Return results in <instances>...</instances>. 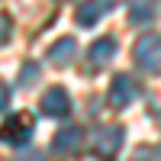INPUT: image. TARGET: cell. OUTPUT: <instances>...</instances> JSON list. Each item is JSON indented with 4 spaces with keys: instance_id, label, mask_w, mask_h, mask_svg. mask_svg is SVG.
<instances>
[{
    "instance_id": "obj_1",
    "label": "cell",
    "mask_w": 161,
    "mask_h": 161,
    "mask_svg": "<svg viewBox=\"0 0 161 161\" xmlns=\"http://www.w3.org/2000/svg\"><path fill=\"white\" fill-rule=\"evenodd\" d=\"M132 58H136L145 71L161 74V36H155V32L142 36L136 42V48H132Z\"/></svg>"
},
{
    "instance_id": "obj_2",
    "label": "cell",
    "mask_w": 161,
    "mask_h": 161,
    "mask_svg": "<svg viewBox=\"0 0 161 161\" xmlns=\"http://www.w3.org/2000/svg\"><path fill=\"white\" fill-rule=\"evenodd\" d=\"M32 129H36V119L29 113H16L0 126V139L10 142V145H26L32 139Z\"/></svg>"
},
{
    "instance_id": "obj_3",
    "label": "cell",
    "mask_w": 161,
    "mask_h": 161,
    "mask_svg": "<svg viewBox=\"0 0 161 161\" xmlns=\"http://www.w3.org/2000/svg\"><path fill=\"white\" fill-rule=\"evenodd\" d=\"M136 97H139V84L129 74H116L110 80V106L113 110H126Z\"/></svg>"
},
{
    "instance_id": "obj_4",
    "label": "cell",
    "mask_w": 161,
    "mask_h": 161,
    "mask_svg": "<svg viewBox=\"0 0 161 161\" xmlns=\"http://www.w3.org/2000/svg\"><path fill=\"white\" fill-rule=\"evenodd\" d=\"M39 106H42L45 116L61 119V116L71 113V97H68V90H64V87H48V90L42 93V100H39Z\"/></svg>"
},
{
    "instance_id": "obj_5",
    "label": "cell",
    "mask_w": 161,
    "mask_h": 161,
    "mask_svg": "<svg viewBox=\"0 0 161 161\" xmlns=\"http://www.w3.org/2000/svg\"><path fill=\"white\" fill-rule=\"evenodd\" d=\"M119 148H123V129L119 126H106V129H100L97 136H93V152L97 155H116Z\"/></svg>"
},
{
    "instance_id": "obj_6",
    "label": "cell",
    "mask_w": 161,
    "mask_h": 161,
    "mask_svg": "<svg viewBox=\"0 0 161 161\" xmlns=\"http://www.w3.org/2000/svg\"><path fill=\"white\" fill-rule=\"evenodd\" d=\"M87 55H90V64L93 68H103V64H110L113 61V55H116V39H97L90 48H87Z\"/></svg>"
},
{
    "instance_id": "obj_7",
    "label": "cell",
    "mask_w": 161,
    "mask_h": 161,
    "mask_svg": "<svg viewBox=\"0 0 161 161\" xmlns=\"http://www.w3.org/2000/svg\"><path fill=\"white\" fill-rule=\"evenodd\" d=\"M74 55H77V42L74 39H58V42L48 48V61L58 64V68H68L74 61Z\"/></svg>"
},
{
    "instance_id": "obj_8",
    "label": "cell",
    "mask_w": 161,
    "mask_h": 161,
    "mask_svg": "<svg viewBox=\"0 0 161 161\" xmlns=\"http://www.w3.org/2000/svg\"><path fill=\"white\" fill-rule=\"evenodd\" d=\"M110 10H113V0H87V3L77 10V23L80 26H93L103 13H110Z\"/></svg>"
},
{
    "instance_id": "obj_9",
    "label": "cell",
    "mask_w": 161,
    "mask_h": 161,
    "mask_svg": "<svg viewBox=\"0 0 161 161\" xmlns=\"http://www.w3.org/2000/svg\"><path fill=\"white\" fill-rule=\"evenodd\" d=\"M80 142H84V136H80V129H61L55 139H52V148H55L58 155H74L80 148Z\"/></svg>"
},
{
    "instance_id": "obj_10",
    "label": "cell",
    "mask_w": 161,
    "mask_h": 161,
    "mask_svg": "<svg viewBox=\"0 0 161 161\" xmlns=\"http://www.w3.org/2000/svg\"><path fill=\"white\" fill-rule=\"evenodd\" d=\"M155 13H158L155 0H132V7H129V19L136 23V26H148V23L155 19Z\"/></svg>"
},
{
    "instance_id": "obj_11",
    "label": "cell",
    "mask_w": 161,
    "mask_h": 161,
    "mask_svg": "<svg viewBox=\"0 0 161 161\" xmlns=\"http://www.w3.org/2000/svg\"><path fill=\"white\" fill-rule=\"evenodd\" d=\"M10 106V90H7V84L0 80V110H7Z\"/></svg>"
},
{
    "instance_id": "obj_12",
    "label": "cell",
    "mask_w": 161,
    "mask_h": 161,
    "mask_svg": "<svg viewBox=\"0 0 161 161\" xmlns=\"http://www.w3.org/2000/svg\"><path fill=\"white\" fill-rule=\"evenodd\" d=\"M7 36H10V19H7V16H0V45L7 42Z\"/></svg>"
},
{
    "instance_id": "obj_13",
    "label": "cell",
    "mask_w": 161,
    "mask_h": 161,
    "mask_svg": "<svg viewBox=\"0 0 161 161\" xmlns=\"http://www.w3.org/2000/svg\"><path fill=\"white\" fill-rule=\"evenodd\" d=\"M36 74H39L36 64H26V68H23V84H29V77H36Z\"/></svg>"
}]
</instances>
